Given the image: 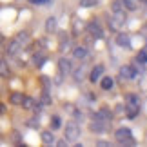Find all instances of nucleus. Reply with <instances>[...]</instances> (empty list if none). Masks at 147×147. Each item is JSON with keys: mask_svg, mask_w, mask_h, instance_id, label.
Here are the masks:
<instances>
[{"mask_svg": "<svg viewBox=\"0 0 147 147\" xmlns=\"http://www.w3.org/2000/svg\"><path fill=\"white\" fill-rule=\"evenodd\" d=\"M140 113V98L134 93L125 94V115L127 118H136Z\"/></svg>", "mask_w": 147, "mask_h": 147, "instance_id": "nucleus-1", "label": "nucleus"}, {"mask_svg": "<svg viewBox=\"0 0 147 147\" xmlns=\"http://www.w3.org/2000/svg\"><path fill=\"white\" fill-rule=\"evenodd\" d=\"M115 138H116V142L120 144V145H134V144H136L129 127H120V129H116Z\"/></svg>", "mask_w": 147, "mask_h": 147, "instance_id": "nucleus-2", "label": "nucleus"}, {"mask_svg": "<svg viewBox=\"0 0 147 147\" xmlns=\"http://www.w3.org/2000/svg\"><path fill=\"white\" fill-rule=\"evenodd\" d=\"M80 133H82V129H80V125H78V122H75V120L67 122V125L64 129V134H65L67 142H76V140L80 138Z\"/></svg>", "mask_w": 147, "mask_h": 147, "instance_id": "nucleus-3", "label": "nucleus"}, {"mask_svg": "<svg viewBox=\"0 0 147 147\" xmlns=\"http://www.w3.org/2000/svg\"><path fill=\"white\" fill-rule=\"evenodd\" d=\"M125 22H127V16H125V13H123V9L116 11V13H113L111 20H109V27L113 31H122L123 27H125Z\"/></svg>", "mask_w": 147, "mask_h": 147, "instance_id": "nucleus-4", "label": "nucleus"}, {"mask_svg": "<svg viewBox=\"0 0 147 147\" xmlns=\"http://www.w3.org/2000/svg\"><path fill=\"white\" fill-rule=\"evenodd\" d=\"M71 71H73L71 60H67V58H64V56H62V58L58 60V80H56V84H60L64 76L71 75Z\"/></svg>", "mask_w": 147, "mask_h": 147, "instance_id": "nucleus-5", "label": "nucleus"}, {"mask_svg": "<svg viewBox=\"0 0 147 147\" xmlns=\"http://www.w3.org/2000/svg\"><path fill=\"white\" fill-rule=\"evenodd\" d=\"M86 31H87L91 36L98 38V40H102V38H104V29H102V26H100L98 20H91V22H89L87 27H86Z\"/></svg>", "mask_w": 147, "mask_h": 147, "instance_id": "nucleus-6", "label": "nucleus"}, {"mask_svg": "<svg viewBox=\"0 0 147 147\" xmlns=\"http://www.w3.org/2000/svg\"><path fill=\"white\" fill-rule=\"evenodd\" d=\"M22 49H24V46H22V44L16 40V38H13V40L7 44V47H5V55L13 58V56H18V55H20Z\"/></svg>", "mask_w": 147, "mask_h": 147, "instance_id": "nucleus-7", "label": "nucleus"}, {"mask_svg": "<svg viewBox=\"0 0 147 147\" xmlns=\"http://www.w3.org/2000/svg\"><path fill=\"white\" fill-rule=\"evenodd\" d=\"M138 71L134 69V65H123L120 69V76L125 78V80H133V78H136Z\"/></svg>", "mask_w": 147, "mask_h": 147, "instance_id": "nucleus-8", "label": "nucleus"}, {"mask_svg": "<svg viewBox=\"0 0 147 147\" xmlns=\"http://www.w3.org/2000/svg\"><path fill=\"white\" fill-rule=\"evenodd\" d=\"M102 75H104V65H102V64L94 65L93 69H91V73H89V82H91V84H96L100 78H102Z\"/></svg>", "mask_w": 147, "mask_h": 147, "instance_id": "nucleus-9", "label": "nucleus"}, {"mask_svg": "<svg viewBox=\"0 0 147 147\" xmlns=\"http://www.w3.org/2000/svg\"><path fill=\"white\" fill-rule=\"evenodd\" d=\"M89 129H91L93 133H96V134H102V133L105 131V122H102L100 118L94 116V120L89 123Z\"/></svg>", "mask_w": 147, "mask_h": 147, "instance_id": "nucleus-10", "label": "nucleus"}, {"mask_svg": "<svg viewBox=\"0 0 147 147\" xmlns=\"http://www.w3.org/2000/svg\"><path fill=\"white\" fill-rule=\"evenodd\" d=\"M96 118H100L102 122H105V123H109L111 120H113V113H111V109H107V107H104V109H100L96 115H94Z\"/></svg>", "mask_w": 147, "mask_h": 147, "instance_id": "nucleus-11", "label": "nucleus"}, {"mask_svg": "<svg viewBox=\"0 0 147 147\" xmlns=\"http://www.w3.org/2000/svg\"><path fill=\"white\" fill-rule=\"evenodd\" d=\"M46 60H47V56L44 51H38V53L33 55V65L35 67H42L44 64H46Z\"/></svg>", "mask_w": 147, "mask_h": 147, "instance_id": "nucleus-12", "label": "nucleus"}, {"mask_svg": "<svg viewBox=\"0 0 147 147\" xmlns=\"http://www.w3.org/2000/svg\"><path fill=\"white\" fill-rule=\"evenodd\" d=\"M100 87L104 89V91H111L113 87H115V80H113L111 76H104V78H100Z\"/></svg>", "mask_w": 147, "mask_h": 147, "instance_id": "nucleus-13", "label": "nucleus"}, {"mask_svg": "<svg viewBox=\"0 0 147 147\" xmlns=\"http://www.w3.org/2000/svg\"><path fill=\"white\" fill-rule=\"evenodd\" d=\"M0 76L2 78H9L11 76V67L7 64V60H0Z\"/></svg>", "mask_w": 147, "mask_h": 147, "instance_id": "nucleus-14", "label": "nucleus"}, {"mask_svg": "<svg viewBox=\"0 0 147 147\" xmlns=\"http://www.w3.org/2000/svg\"><path fill=\"white\" fill-rule=\"evenodd\" d=\"M42 142H44V145H55V134H53V131H42Z\"/></svg>", "mask_w": 147, "mask_h": 147, "instance_id": "nucleus-15", "label": "nucleus"}, {"mask_svg": "<svg viewBox=\"0 0 147 147\" xmlns=\"http://www.w3.org/2000/svg\"><path fill=\"white\" fill-rule=\"evenodd\" d=\"M116 44H118V46H120V47H131V38H129L127 35H123V33H120V35H118L116 36Z\"/></svg>", "mask_w": 147, "mask_h": 147, "instance_id": "nucleus-16", "label": "nucleus"}, {"mask_svg": "<svg viewBox=\"0 0 147 147\" xmlns=\"http://www.w3.org/2000/svg\"><path fill=\"white\" fill-rule=\"evenodd\" d=\"M122 5L127 11H136L140 7V2H138V0H122Z\"/></svg>", "mask_w": 147, "mask_h": 147, "instance_id": "nucleus-17", "label": "nucleus"}, {"mask_svg": "<svg viewBox=\"0 0 147 147\" xmlns=\"http://www.w3.org/2000/svg\"><path fill=\"white\" fill-rule=\"evenodd\" d=\"M56 26H58V20L55 18V16H49L46 20V31L47 33H55L56 31Z\"/></svg>", "mask_w": 147, "mask_h": 147, "instance_id": "nucleus-18", "label": "nucleus"}, {"mask_svg": "<svg viewBox=\"0 0 147 147\" xmlns=\"http://www.w3.org/2000/svg\"><path fill=\"white\" fill-rule=\"evenodd\" d=\"M73 78H75V82H82L84 80V75H86V69H84V65H78L75 71H71Z\"/></svg>", "mask_w": 147, "mask_h": 147, "instance_id": "nucleus-19", "label": "nucleus"}, {"mask_svg": "<svg viewBox=\"0 0 147 147\" xmlns=\"http://www.w3.org/2000/svg\"><path fill=\"white\" fill-rule=\"evenodd\" d=\"M24 96H26L24 93H11L9 102H11L13 105H20V104H22V100H24Z\"/></svg>", "mask_w": 147, "mask_h": 147, "instance_id": "nucleus-20", "label": "nucleus"}, {"mask_svg": "<svg viewBox=\"0 0 147 147\" xmlns=\"http://www.w3.org/2000/svg\"><path fill=\"white\" fill-rule=\"evenodd\" d=\"M73 56H75L76 60H84L87 56V49L86 47H75V51H73Z\"/></svg>", "mask_w": 147, "mask_h": 147, "instance_id": "nucleus-21", "label": "nucleus"}, {"mask_svg": "<svg viewBox=\"0 0 147 147\" xmlns=\"http://www.w3.org/2000/svg\"><path fill=\"white\" fill-rule=\"evenodd\" d=\"M62 127V118L60 116H51V131H58Z\"/></svg>", "mask_w": 147, "mask_h": 147, "instance_id": "nucleus-22", "label": "nucleus"}, {"mask_svg": "<svg viewBox=\"0 0 147 147\" xmlns=\"http://www.w3.org/2000/svg\"><path fill=\"white\" fill-rule=\"evenodd\" d=\"M16 40H18L22 46H27V44H29V33H26V31L18 33V35H16Z\"/></svg>", "mask_w": 147, "mask_h": 147, "instance_id": "nucleus-23", "label": "nucleus"}, {"mask_svg": "<svg viewBox=\"0 0 147 147\" xmlns=\"http://www.w3.org/2000/svg\"><path fill=\"white\" fill-rule=\"evenodd\" d=\"M96 5H98V0H80V7L91 9V7H96Z\"/></svg>", "mask_w": 147, "mask_h": 147, "instance_id": "nucleus-24", "label": "nucleus"}, {"mask_svg": "<svg viewBox=\"0 0 147 147\" xmlns=\"http://www.w3.org/2000/svg\"><path fill=\"white\" fill-rule=\"evenodd\" d=\"M136 60L140 62V64H147V49L140 51V53L136 55Z\"/></svg>", "mask_w": 147, "mask_h": 147, "instance_id": "nucleus-25", "label": "nucleus"}, {"mask_svg": "<svg viewBox=\"0 0 147 147\" xmlns=\"http://www.w3.org/2000/svg\"><path fill=\"white\" fill-rule=\"evenodd\" d=\"M111 11H113V13H116V11H122V0H115V2L111 4Z\"/></svg>", "mask_w": 147, "mask_h": 147, "instance_id": "nucleus-26", "label": "nucleus"}, {"mask_svg": "<svg viewBox=\"0 0 147 147\" xmlns=\"http://www.w3.org/2000/svg\"><path fill=\"white\" fill-rule=\"evenodd\" d=\"M40 104H42V105H49V104H51V98H49V93H47V91H44V93H42Z\"/></svg>", "mask_w": 147, "mask_h": 147, "instance_id": "nucleus-27", "label": "nucleus"}, {"mask_svg": "<svg viewBox=\"0 0 147 147\" xmlns=\"http://www.w3.org/2000/svg\"><path fill=\"white\" fill-rule=\"evenodd\" d=\"M13 144H16V145L22 144V134L18 131H13Z\"/></svg>", "mask_w": 147, "mask_h": 147, "instance_id": "nucleus-28", "label": "nucleus"}, {"mask_svg": "<svg viewBox=\"0 0 147 147\" xmlns=\"http://www.w3.org/2000/svg\"><path fill=\"white\" fill-rule=\"evenodd\" d=\"M40 123H38V118H31L29 122H27V127H31V129H36Z\"/></svg>", "mask_w": 147, "mask_h": 147, "instance_id": "nucleus-29", "label": "nucleus"}, {"mask_svg": "<svg viewBox=\"0 0 147 147\" xmlns=\"http://www.w3.org/2000/svg\"><path fill=\"white\" fill-rule=\"evenodd\" d=\"M40 80H42V86H44V87H46V89H47V87H49V82H47V80H49V78H47V76H42V78H40Z\"/></svg>", "mask_w": 147, "mask_h": 147, "instance_id": "nucleus-30", "label": "nucleus"}, {"mask_svg": "<svg viewBox=\"0 0 147 147\" xmlns=\"http://www.w3.org/2000/svg\"><path fill=\"white\" fill-rule=\"evenodd\" d=\"M96 145H98V147H109V144H107V142H102V140H98Z\"/></svg>", "mask_w": 147, "mask_h": 147, "instance_id": "nucleus-31", "label": "nucleus"}, {"mask_svg": "<svg viewBox=\"0 0 147 147\" xmlns=\"http://www.w3.org/2000/svg\"><path fill=\"white\" fill-rule=\"evenodd\" d=\"M55 145H60V147H64V145H67V140H60V142H55Z\"/></svg>", "mask_w": 147, "mask_h": 147, "instance_id": "nucleus-32", "label": "nucleus"}, {"mask_svg": "<svg viewBox=\"0 0 147 147\" xmlns=\"http://www.w3.org/2000/svg\"><path fill=\"white\" fill-rule=\"evenodd\" d=\"M2 115H5V105L0 102V116H2Z\"/></svg>", "mask_w": 147, "mask_h": 147, "instance_id": "nucleus-33", "label": "nucleus"}, {"mask_svg": "<svg viewBox=\"0 0 147 147\" xmlns=\"http://www.w3.org/2000/svg\"><path fill=\"white\" fill-rule=\"evenodd\" d=\"M33 4H44V2H49V0H31Z\"/></svg>", "mask_w": 147, "mask_h": 147, "instance_id": "nucleus-34", "label": "nucleus"}, {"mask_svg": "<svg viewBox=\"0 0 147 147\" xmlns=\"http://www.w3.org/2000/svg\"><path fill=\"white\" fill-rule=\"evenodd\" d=\"M0 138H2V133H0Z\"/></svg>", "mask_w": 147, "mask_h": 147, "instance_id": "nucleus-35", "label": "nucleus"}]
</instances>
